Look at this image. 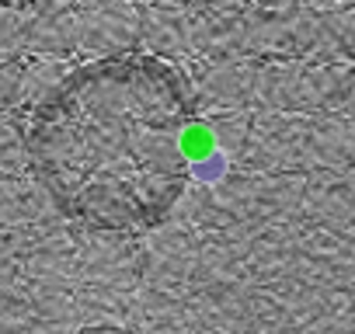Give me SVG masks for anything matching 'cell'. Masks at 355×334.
Listing matches in <instances>:
<instances>
[{"instance_id":"obj_2","label":"cell","mask_w":355,"mask_h":334,"mask_svg":"<svg viewBox=\"0 0 355 334\" xmlns=\"http://www.w3.org/2000/svg\"><path fill=\"white\" fill-rule=\"evenodd\" d=\"M70 334H132V331H125L119 324H87V327H77Z\"/></svg>"},{"instance_id":"obj_1","label":"cell","mask_w":355,"mask_h":334,"mask_svg":"<svg viewBox=\"0 0 355 334\" xmlns=\"http://www.w3.org/2000/svg\"><path fill=\"white\" fill-rule=\"evenodd\" d=\"M189 105L157 67L91 70L35 122L32 167L84 234L157 230L189 188Z\"/></svg>"}]
</instances>
